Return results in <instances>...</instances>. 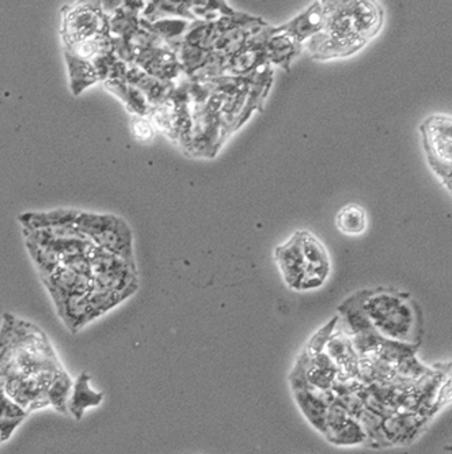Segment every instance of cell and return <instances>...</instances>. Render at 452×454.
Wrapping results in <instances>:
<instances>
[{
	"mask_svg": "<svg viewBox=\"0 0 452 454\" xmlns=\"http://www.w3.org/2000/svg\"><path fill=\"white\" fill-rule=\"evenodd\" d=\"M61 15L60 35L64 48L109 33V17L82 0L64 7Z\"/></svg>",
	"mask_w": 452,
	"mask_h": 454,
	"instance_id": "52a82bcc",
	"label": "cell"
},
{
	"mask_svg": "<svg viewBox=\"0 0 452 454\" xmlns=\"http://www.w3.org/2000/svg\"><path fill=\"white\" fill-rule=\"evenodd\" d=\"M336 224L337 229L346 236H362L369 227V216L359 204H348L337 214Z\"/></svg>",
	"mask_w": 452,
	"mask_h": 454,
	"instance_id": "d6986e66",
	"label": "cell"
},
{
	"mask_svg": "<svg viewBox=\"0 0 452 454\" xmlns=\"http://www.w3.org/2000/svg\"><path fill=\"white\" fill-rule=\"evenodd\" d=\"M323 435L337 446L357 445L367 441V434L359 420L349 415L334 399L329 404Z\"/></svg>",
	"mask_w": 452,
	"mask_h": 454,
	"instance_id": "9c48e42d",
	"label": "cell"
},
{
	"mask_svg": "<svg viewBox=\"0 0 452 454\" xmlns=\"http://www.w3.org/2000/svg\"><path fill=\"white\" fill-rule=\"evenodd\" d=\"M267 58L270 66H278V67L290 70L293 59L303 51V47L298 44L287 33L280 32L276 27H270L268 33Z\"/></svg>",
	"mask_w": 452,
	"mask_h": 454,
	"instance_id": "4fadbf2b",
	"label": "cell"
},
{
	"mask_svg": "<svg viewBox=\"0 0 452 454\" xmlns=\"http://www.w3.org/2000/svg\"><path fill=\"white\" fill-rule=\"evenodd\" d=\"M306 356H300L298 364L293 367L291 374V387H292L293 397L298 403L301 412L308 418L314 428L325 434L326 414H328L329 404L333 402L334 395L331 390H318L308 384L306 379Z\"/></svg>",
	"mask_w": 452,
	"mask_h": 454,
	"instance_id": "ba28073f",
	"label": "cell"
},
{
	"mask_svg": "<svg viewBox=\"0 0 452 454\" xmlns=\"http://www.w3.org/2000/svg\"><path fill=\"white\" fill-rule=\"evenodd\" d=\"M90 380V374L83 372L73 381L67 400V415H71L75 420L83 419L86 411L99 407L104 402V394L91 387Z\"/></svg>",
	"mask_w": 452,
	"mask_h": 454,
	"instance_id": "7c38bea8",
	"label": "cell"
},
{
	"mask_svg": "<svg viewBox=\"0 0 452 454\" xmlns=\"http://www.w3.org/2000/svg\"><path fill=\"white\" fill-rule=\"evenodd\" d=\"M82 2L97 7V9L101 10L104 14H106L107 17L113 15L114 12L121 9L122 6V0H82Z\"/></svg>",
	"mask_w": 452,
	"mask_h": 454,
	"instance_id": "44dd1931",
	"label": "cell"
},
{
	"mask_svg": "<svg viewBox=\"0 0 452 454\" xmlns=\"http://www.w3.org/2000/svg\"><path fill=\"white\" fill-rule=\"evenodd\" d=\"M132 134L140 142H150L154 137V124L144 116L135 117L132 121Z\"/></svg>",
	"mask_w": 452,
	"mask_h": 454,
	"instance_id": "ffe728a7",
	"label": "cell"
},
{
	"mask_svg": "<svg viewBox=\"0 0 452 454\" xmlns=\"http://www.w3.org/2000/svg\"><path fill=\"white\" fill-rule=\"evenodd\" d=\"M321 4L322 10L325 12V17L339 12V10L346 9L354 0H318Z\"/></svg>",
	"mask_w": 452,
	"mask_h": 454,
	"instance_id": "7402d4cb",
	"label": "cell"
},
{
	"mask_svg": "<svg viewBox=\"0 0 452 454\" xmlns=\"http://www.w3.org/2000/svg\"><path fill=\"white\" fill-rule=\"evenodd\" d=\"M73 380L40 328L12 315L0 328V387L27 410L67 415Z\"/></svg>",
	"mask_w": 452,
	"mask_h": 454,
	"instance_id": "6da1fadb",
	"label": "cell"
},
{
	"mask_svg": "<svg viewBox=\"0 0 452 454\" xmlns=\"http://www.w3.org/2000/svg\"><path fill=\"white\" fill-rule=\"evenodd\" d=\"M74 227L97 247L134 262L131 229L124 219L116 215H98L78 211Z\"/></svg>",
	"mask_w": 452,
	"mask_h": 454,
	"instance_id": "277c9868",
	"label": "cell"
},
{
	"mask_svg": "<svg viewBox=\"0 0 452 454\" xmlns=\"http://www.w3.org/2000/svg\"><path fill=\"white\" fill-rule=\"evenodd\" d=\"M429 167L451 192V117L433 114L421 126Z\"/></svg>",
	"mask_w": 452,
	"mask_h": 454,
	"instance_id": "8992f818",
	"label": "cell"
},
{
	"mask_svg": "<svg viewBox=\"0 0 452 454\" xmlns=\"http://www.w3.org/2000/svg\"><path fill=\"white\" fill-rule=\"evenodd\" d=\"M27 417V410L0 387V442H7Z\"/></svg>",
	"mask_w": 452,
	"mask_h": 454,
	"instance_id": "e0dca14e",
	"label": "cell"
},
{
	"mask_svg": "<svg viewBox=\"0 0 452 454\" xmlns=\"http://www.w3.org/2000/svg\"><path fill=\"white\" fill-rule=\"evenodd\" d=\"M140 18L147 22H155L165 18L195 20L191 12V0H144Z\"/></svg>",
	"mask_w": 452,
	"mask_h": 454,
	"instance_id": "5bb4252c",
	"label": "cell"
},
{
	"mask_svg": "<svg viewBox=\"0 0 452 454\" xmlns=\"http://www.w3.org/2000/svg\"><path fill=\"white\" fill-rule=\"evenodd\" d=\"M275 259L285 285L296 292L321 287L331 274L328 251L308 231H298L276 247Z\"/></svg>",
	"mask_w": 452,
	"mask_h": 454,
	"instance_id": "7a4b0ae2",
	"label": "cell"
},
{
	"mask_svg": "<svg viewBox=\"0 0 452 454\" xmlns=\"http://www.w3.org/2000/svg\"><path fill=\"white\" fill-rule=\"evenodd\" d=\"M105 88L112 94L121 99L127 106L128 111L137 116H145L150 114L152 106L148 101L147 97L139 90V89L128 83L125 79H107L105 81Z\"/></svg>",
	"mask_w": 452,
	"mask_h": 454,
	"instance_id": "9a60e30c",
	"label": "cell"
},
{
	"mask_svg": "<svg viewBox=\"0 0 452 454\" xmlns=\"http://www.w3.org/2000/svg\"><path fill=\"white\" fill-rule=\"evenodd\" d=\"M365 317L378 336L390 341L415 344L418 338V316L412 303L395 293H374L364 301Z\"/></svg>",
	"mask_w": 452,
	"mask_h": 454,
	"instance_id": "3957f363",
	"label": "cell"
},
{
	"mask_svg": "<svg viewBox=\"0 0 452 454\" xmlns=\"http://www.w3.org/2000/svg\"><path fill=\"white\" fill-rule=\"evenodd\" d=\"M382 27L383 10L378 0H354L346 9L326 17L323 30L369 43Z\"/></svg>",
	"mask_w": 452,
	"mask_h": 454,
	"instance_id": "5b68a950",
	"label": "cell"
},
{
	"mask_svg": "<svg viewBox=\"0 0 452 454\" xmlns=\"http://www.w3.org/2000/svg\"><path fill=\"white\" fill-rule=\"evenodd\" d=\"M64 58L67 61L68 74H70L71 89L74 96H79L86 89L96 85L99 82L98 74L90 60L79 58L67 51H64Z\"/></svg>",
	"mask_w": 452,
	"mask_h": 454,
	"instance_id": "2e32d148",
	"label": "cell"
},
{
	"mask_svg": "<svg viewBox=\"0 0 452 454\" xmlns=\"http://www.w3.org/2000/svg\"><path fill=\"white\" fill-rule=\"evenodd\" d=\"M0 445H2V442H0Z\"/></svg>",
	"mask_w": 452,
	"mask_h": 454,
	"instance_id": "603a6c76",
	"label": "cell"
},
{
	"mask_svg": "<svg viewBox=\"0 0 452 454\" xmlns=\"http://www.w3.org/2000/svg\"><path fill=\"white\" fill-rule=\"evenodd\" d=\"M325 12L322 10L318 0L311 4L308 9L303 10L300 14L296 15L292 20L277 27L280 32L287 33L288 35L300 44L301 47L306 44V41L310 40L316 33L321 32L325 27Z\"/></svg>",
	"mask_w": 452,
	"mask_h": 454,
	"instance_id": "8fae6325",
	"label": "cell"
},
{
	"mask_svg": "<svg viewBox=\"0 0 452 454\" xmlns=\"http://www.w3.org/2000/svg\"><path fill=\"white\" fill-rule=\"evenodd\" d=\"M142 20L151 32L162 38L165 44L173 51L180 44L183 35L188 30L189 24H191V20H183V18H165V20H155V22Z\"/></svg>",
	"mask_w": 452,
	"mask_h": 454,
	"instance_id": "ac0fdd59",
	"label": "cell"
},
{
	"mask_svg": "<svg viewBox=\"0 0 452 454\" xmlns=\"http://www.w3.org/2000/svg\"><path fill=\"white\" fill-rule=\"evenodd\" d=\"M367 43L355 38L341 37L333 33L321 30L306 41L303 50L310 53L314 60H333V59L348 58L359 52Z\"/></svg>",
	"mask_w": 452,
	"mask_h": 454,
	"instance_id": "30bf717a",
	"label": "cell"
}]
</instances>
